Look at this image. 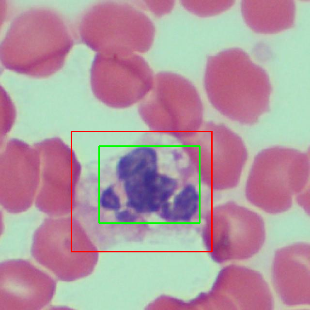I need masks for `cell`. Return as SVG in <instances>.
<instances>
[{"instance_id":"ba28073f","label":"cell","mask_w":310,"mask_h":310,"mask_svg":"<svg viewBox=\"0 0 310 310\" xmlns=\"http://www.w3.org/2000/svg\"><path fill=\"white\" fill-rule=\"evenodd\" d=\"M183 5L194 14L206 16L221 13L230 8L233 0H182Z\"/></svg>"},{"instance_id":"52a82bcc","label":"cell","mask_w":310,"mask_h":310,"mask_svg":"<svg viewBox=\"0 0 310 310\" xmlns=\"http://www.w3.org/2000/svg\"><path fill=\"white\" fill-rule=\"evenodd\" d=\"M241 7L245 22L257 32L276 33L290 28L294 23L293 0H243Z\"/></svg>"},{"instance_id":"277c9868","label":"cell","mask_w":310,"mask_h":310,"mask_svg":"<svg viewBox=\"0 0 310 310\" xmlns=\"http://www.w3.org/2000/svg\"><path fill=\"white\" fill-rule=\"evenodd\" d=\"M182 141L191 171L203 184L215 190L237 186L248 158L238 135L223 124L208 122Z\"/></svg>"},{"instance_id":"6da1fadb","label":"cell","mask_w":310,"mask_h":310,"mask_svg":"<svg viewBox=\"0 0 310 310\" xmlns=\"http://www.w3.org/2000/svg\"><path fill=\"white\" fill-rule=\"evenodd\" d=\"M204 86L213 106L228 119L252 125L270 109L272 85L267 72L238 48L207 60Z\"/></svg>"},{"instance_id":"5b68a950","label":"cell","mask_w":310,"mask_h":310,"mask_svg":"<svg viewBox=\"0 0 310 310\" xmlns=\"http://www.w3.org/2000/svg\"><path fill=\"white\" fill-rule=\"evenodd\" d=\"M139 112L151 129L182 140L203 124V107L197 89L186 78L171 72L155 75L151 90L140 103Z\"/></svg>"},{"instance_id":"7a4b0ae2","label":"cell","mask_w":310,"mask_h":310,"mask_svg":"<svg viewBox=\"0 0 310 310\" xmlns=\"http://www.w3.org/2000/svg\"><path fill=\"white\" fill-rule=\"evenodd\" d=\"M309 155L299 150L272 146L255 156L246 181L245 193L253 205L271 214L283 212L293 198L309 185Z\"/></svg>"},{"instance_id":"3957f363","label":"cell","mask_w":310,"mask_h":310,"mask_svg":"<svg viewBox=\"0 0 310 310\" xmlns=\"http://www.w3.org/2000/svg\"><path fill=\"white\" fill-rule=\"evenodd\" d=\"M79 31L82 41L99 53L126 55L147 51L153 44L155 27L136 4L107 1L86 10Z\"/></svg>"},{"instance_id":"8992f818","label":"cell","mask_w":310,"mask_h":310,"mask_svg":"<svg viewBox=\"0 0 310 310\" xmlns=\"http://www.w3.org/2000/svg\"><path fill=\"white\" fill-rule=\"evenodd\" d=\"M155 75L137 53L95 56L91 82L96 97L108 106L125 108L140 102L151 90Z\"/></svg>"},{"instance_id":"9c48e42d","label":"cell","mask_w":310,"mask_h":310,"mask_svg":"<svg viewBox=\"0 0 310 310\" xmlns=\"http://www.w3.org/2000/svg\"><path fill=\"white\" fill-rule=\"evenodd\" d=\"M174 3L173 0H145L137 5L147 8L157 16H161L170 12Z\"/></svg>"}]
</instances>
